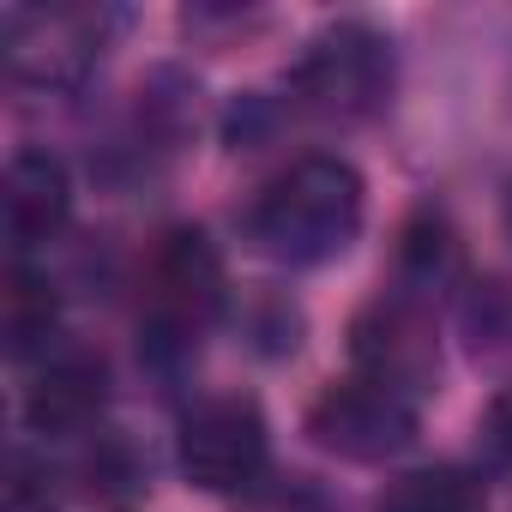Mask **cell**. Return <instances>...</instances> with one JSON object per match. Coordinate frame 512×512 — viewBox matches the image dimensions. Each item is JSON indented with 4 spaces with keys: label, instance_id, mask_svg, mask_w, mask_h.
Segmentation results:
<instances>
[{
    "label": "cell",
    "instance_id": "cell-15",
    "mask_svg": "<svg viewBox=\"0 0 512 512\" xmlns=\"http://www.w3.org/2000/svg\"><path fill=\"white\" fill-rule=\"evenodd\" d=\"M506 229H512V199H506Z\"/></svg>",
    "mask_w": 512,
    "mask_h": 512
},
{
    "label": "cell",
    "instance_id": "cell-10",
    "mask_svg": "<svg viewBox=\"0 0 512 512\" xmlns=\"http://www.w3.org/2000/svg\"><path fill=\"white\" fill-rule=\"evenodd\" d=\"M380 512H488V494L470 470L428 464V470H404L398 482H386Z\"/></svg>",
    "mask_w": 512,
    "mask_h": 512
},
{
    "label": "cell",
    "instance_id": "cell-6",
    "mask_svg": "<svg viewBox=\"0 0 512 512\" xmlns=\"http://www.w3.org/2000/svg\"><path fill=\"white\" fill-rule=\"evenodd\" d=\"M223 302V260L205 241V229H169L145 266V308L157 338L187 344Z\"/></svg>",
    "mask_w": 512,
    "mask_h": 512
},
{
    "label": "cell",
    "instance_id": "cell-1",
    "mask_svg": "<svg viewBox=\"0 0 512 512\" xmlns=\"http://www.w3.org/2000/svg\"><path fill=\"white\" fill-rule=\"evenodd\" d=\"M362 229V175L344 157H302L247 205L253 247L278 266H326Z\"/></svg>",
    "mask_w": 512,
    "mask_h": 512
},
{
    "label": "cell",
    "instance_id": "cell-12",
    "mask_svg": "<svg viewBox=\"0 0 512 512\" xmlns=\"http://www.w3.org/2000/svg\"><path fill=\"white\" fill-rule=\"evenodd\" d=\"M0 512H55V488H49V470L37 458L13 452L7 482H0Z\"/></svg>",
    "mask_w": 512,
    "mask_h": 512
},
{
    "label": "cell",
    "instance_id": "cell-3",
    "mask_svg": "<svg viewBox=\"0 0 512 512\" xmlns=\"http://www.w3.org/2000/svg\"><path fill=\"white\" fill-rule=\"evenodd\" d=\"M181 476L205 494H241L260 482L266 470V416L253 398L241 392H217V398H199L187 416H181Z\"/></svg>",
    "mask_w": 512,
    "mask_h": 512
},
{
    "label": "cell",
    "instance_id": "cell-2",
    "mask_svg": "<svg viewBox=\"0 0 512 512\" xmlns=\"http://www.w3.org/2000/svg\"><path fill=\"white\" fill-rule=\"evenodd\" d=\"M290 85L320 121H368L392 97V43L362 19H338L302 49Z\"/></svg>",
    "mask_w": 512,
    "mask_h": 512
},
{
    "label": "cell",
    "instance_id": "cell-5",
    "mask_svg": "<svg viewBox=\"0 0 512 512\" xmlns=\"http://www.w3.org/2000/svg\"><path fill=\"white\" fill-rule=\"evenodd\" d=\"M0 55L25 85H73L103 55V19L85 7H13L0 19Z\"/></svg>",
    "mask_w": 512,
    "mask_h": 512
},
{
    "label": "cell",
    "instance_id": "cell-7",
    "mask_svg": "<svg viewBox=\"0 0 512 512\" xmlns=\"http://www.w3.org/2000/svg\"><path fill=\"white\" fill-rule=\"evenodd\" d=\"M350 356H356V374L410 398L434 386L440 374V344H434V326L410 308V302H374L356 326H350Z\"/></svg>",
    "mask_w": 512,
    "mask_h": 512
},
{
    "label": "cell",
    "instance_id": "cell-14",
    "mask_svg": "<svg viewBox=\"0 0 512 512\" xmlns=\"http://www.w3.org/2000/svg\"><path fill=\"white\" fill-rule=\"evenodd\" d=\"M488 446H494V452L512 464V386H506V392L488 404Z\"/></svg>",
    "mask_w": 512,
    "mask_h": 512
},
{
    "label": "cell",
    "instance_id": "cell-9",
    "mask_svg": "<svg viewBox=\"0 0 512 512\" xmlns=\"http://www.w3.org/2000/svg\"><path fill=\"white\" fill-rule=\"evenodd\" d=\"M97 410H103V362H91L85 350L49 356L25 392V422L37 434H79L91 428Z\"/></svg>",
    "mask_w": 512,
    "mask_h": 512
},
{
    "label": "cell",
    "instance_id": "cell-13",
    "mask_svg": "<svg viewBox=\"0 0 512 512\" xmlns=\"http://www.w3.org/2000/svg\"><path fill=\"white\" fill-rule=\"evenodd\" d=\"M404 266L422 272V278H440V272L452 266V229H446L440 217H416V223L404 229Z\"/></svg>",
    "mask_w": 512,
    "mask_h": 512
},
{
    "label": "cell",
    "instance_id": "cell-4",
    "mask_svg": "<svg viewBox=\"0 0 512 512\" xmlns=\"http://www.w3.org/2000/svg\"><path fill=\"white\" fill-rule=\"evenodd\" d=\"M308 434H314V446H326L350 464H380L416 440V404L356 374V380H338L314 398Z\"/></svg>",
    "mask_w": 512,
    "mask_h": 512
},
{
    "label": "cell",
    "instance_id": "cell-8",
    "mask_svg": "<svg viewBox=\"0 0 512 512\" xmlns=\"http://www.w3.org/2000/svg\"><path fill=\"white\" fill-rule=\"evenodd\" d=\"M0 205H7V235H13L19 247L55 241V235L67 229V211H73V181H67L61 157H49V151H19V157L7 163Z\"/></svg>",
    "mask_w": 512,
    "mask_h": 512
},
{
    "label": "cell",
    "instance_id": "cell-11",
    "mask_svg": "<svg viewBox=\"0 0 512 512\" xmlns=\"http://www.w3.org/2000/svg\"><path fill=\"white\" fill-rule=\"evenodd\" d=\"M0 332H7V350L13 356L43 350L49 332H55V284L37 278L31 266H13L7 272V290H0Z\"/></svg>",
    "mask_w": 512,
    "mask_h": 512
}]
</instances>
